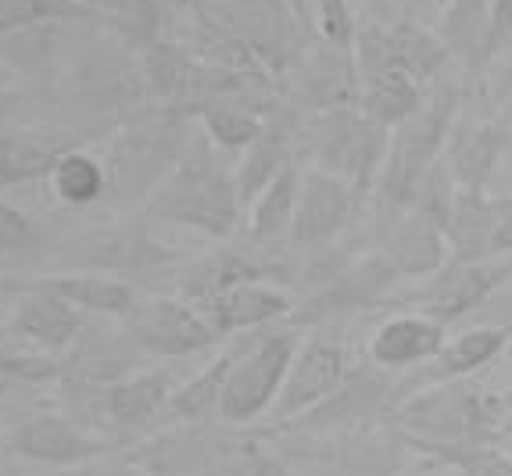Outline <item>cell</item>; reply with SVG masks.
Wrapping results in <instances>:
<instances>
[{"label":"cell","mask_w":512,"mask_h":476,"mask_svg":"<svg viewBox=\"0 0 512 476\" xmlns=\"http://www.w3.org/2000/svg\"><path fill=\"white\" fill-rule=\"evenodd\" d=\"M512 283V255L480 258V262H448L427 276L398 290L394 301L405 305V312H419L437 319L441 326L462 323L466 315L480 312L498 298V290Z\"/></svg>","instance_id":"obj_7"},{"label":"cell","mask_w":512,"mask_h":476,"mask_svg":"<svg viewBox=\"0 0 512 476\" xmlns=\"http://www.w3.org/2000/svg\"><path fill=\"white\" fill-rule=\"evenodd\" d=\"M190 140V115L180 108H151L144 115L122 126L108 154V179L111 194L122 201H140L158 190L172 165L180 162L183 147Z\"/></svg>","instance_id":"obj_5"},{"label":"cell","mask_w":512,"mask_h":476,"mask_svg":"<svg viewBox=\"0 0 512 476\" xmlns=\"http://www.w3.org/2000/svg\"><path fill=\"white\" fill-rule=\"evenodd\" d=\"M512 255V194L491 190V233H487V258Z\"/></svg>","instance_id":"obj_39"},{"label":"cell","mask_w":512,"mask_h":476,"mask_svg":"<svg viewBox=\"0 0 512 476\" xmlns=\"http://www.w3.org/2000/svg\"><path fill=\"white\" fill-rule=\"evenodd\" d=\"M237 355H240V337H233V340H226V348L215 351V358L201 369V373L183 380L169 401L165 423H201V419H219L222 387H226V376H230Z\"/></svg>","instance_id":"obj_31"},{"label":"cell","mask_w":512,"mask_h":476,"mask_svg":"<svg viewBox=\"0 0 512 476\" xmlns=\"http://www.w3.org/2000/svg\"><path fill=\"white\" fill-rule=\"evenodd\" d=\"M147 476H291L269 426L165 423L122 451Z\"/></svg>","instance_id":"obj_1"},{"label":"cell","mask_w":512,"mask_h":476,"mask_svg":"<svg viewBox=\"0 0 512 476\" xmlns=\"http://www.w3.org/2000/svg\"><path fill=\"white\" fill-rule=\"evenodd\" d=\"M391 151V129L376 126L359 104H341L301 115L298 162L344 179L362 194H373Z\"/></svg>","instance_id":"obj_4"},{"label":"cell","mask_w":512,"mask_h":476,"mask_svg":"<svg viewBox=\"0 0 512 476\" xmlns=\"http://www.w3.org/2000/svg\"><path fill=\"white\" fill-rule=\"evenodd\" d=\"M115 323L122 326V333L140 355L158 358V362L205 355L215 344H222L212 326L205 323V315L176 294H140L137 305Z\"/></svg>","instance_id":"obj_10"},{"label":"cell","mask_w":512,"mask_h":476,"mask_svg":"<svg viewBox=\"0 0 512 476\" xmlns=\"http://www.w3.org/2000/svg\"><path fill=\"white\" fill-rule=\"evenodd\" d=\"M316 29L323 43H330L337 51H351L359 18L351 15L348 0H316Z\"/></svg>","instance_id":"obj_37"},{"label":"cell","mask_w":512,"mask_h":476,"mask_svg":"<svg viewBox=\"0 0 512 476\" xmlns=\"http://www.w3.org/2000/svg\"><path fill=\"white\" fill-rule=\"evenodd\" d=\"M273 111H258L255 104H248V97L240 90V94L208 97L205 104L194 108V119H197V126H201V133H205L222 154H233V158H237V154L262 133L265 119H269Z\"/></svg>","instance_id":"obj_30"},{"label":"cell","mask_w":512,"mask_h":476,"mask_svg":"<svg viewBox=\"0 0 512 476\" xmlns=\"http://www.w3.org/2000/svg\"><path fill=\"white\" fill-rule=\"evenodd\" d=\"M394 383L398 376L376 369L369 358H359L348 380L312 412L301 419H291L283 426H269L276 437H301V441H323V437H341L359 430V426L380 423L394 408Z\"/></svg>","instance_id":"obj_8"},{"label":"cell","mask_w":512,"mask_h":476,"mask_svg":"<svg viewBox=\"0 0 512 476\" xmlns=\"http://www.w3.org/2000/svg\"><path fill=\"white\" fill-rule=\"evenodd\" d=\"M76 247H79L76 258L79 265H86V272H101V276H115V280L147 276V272H158L176 262V255H172L169 247L158 244L137 222L97 230L79 240Z\"/></svg>","instance_id":"obj_21"},{"label":"cell","mask_w":512,"mask_h":476,"mask_svg":"<svg viewBox=\"0 0 512 476\" xmlns=\"http://www.w3.org/2000/svg\"><path fill=\"white\" fill-rule=\"evenodd\" d=\"M294 308H298V298L291 290H283L276 280H240L233 287L219 290L205 305H197V312L205 315V323L215 330V337L233 340L240 333L269 330L280 319L291 323Z\"/></svg>","instance_id":"obj_16"},{"label":"cell","mask_w":512,"mask_h":476,"mask_svg":"<svg viewBox=\"0 0 512 476\" xmlns=\"http://www.w3.org/2000/svg\"><path fill=\"white\" fill-rule=\"evenodd\" d=\"M51 18H90L79 0H0V36Z\"/></svg>","instance_id":"obj_34"},{"label":"cell","mask_w":512,"mask_h":476,"mask_svg":"<svg viewBox=\"0 0 512 476\" xmlns=\"http://www.w3.org/2000/svg\"><path fill=\"white\" fill-rule=\"evenodd\" d=\"M427 101V86L412 79L402 68H384V72H373V76L359 79V104L376 126L384 129H402L405 122L416 115Z\"/></svg>","instance_id":"obj_28"},{"label":"cell","mask_w":512,"mask_h":476,"mask_svg":"<svg viewBox=\"0 0 512 476\" xmlns=\"http://www.w3.org/2000/svg\"><path fill=\"white\" fill-rule=\"evenodd\" d=\"M176 387H180L176 376L162 366L140 369V373L126 376V380L111 383L108 387L111 434L119 437L126 448L129 444H137L140 437H147V430L154 426V419H165Z\"/></svg>","instance_id":"obj_23"},{"label":"cell","mask_w":512,"mask_h":476,"mask_svg":"<svg viewBox=\"0 0 512 476\" xmlns=\"http://www.w3.org/2000/svg\"><path fill=\"white\" fill-rule=\"evenodd\" d=\"M26 290L54 294L69 301L72 308L101 319H122L129 308L137 305L140 290L129 280L101 276V272H58V276H26V280H0V298H15Z\"/></svg>","instance_id":"obj_20"},{"label":"cell","mask_w":512,"mask_h":476,"mask_svg":"<svg viewBox=\"0 0 512 476\" xmlns=\"http://www.w3.org/2000/svg\"><path fill=\"white\" fill-rule=\"evenodd\" d=\"M43 247V237L36 230V222L29 219L22 208L4 197L0 190V258H11V255H33Z\"/></svg>","instance_id":"obj_36"},{"label":"cell","mask_w":512,"mask_h":476,"mask_svg":"<svg viewBox=\"0 0 512 476\" xmlns=\"http://www.w3.org/2000/svg\"><path fill=\"white\" fill-rule=\"evenodd\" d=\"M301 115L291 104V108H276L269 119H265L262 133L251 140L244 151L237 154V162H233V179H237V197H240V208L248 212L255 197L262 194L276 176L291 162H298V126H301Z\"/></svg>","instance_id":"obj_19"},{"label":"cell","mask_w":512,"mask_h":476,"mask_svg":"<svg viewBox=\"0 0 512 476\" xmlns=\"http://www.w3.org/2000/svg\"><path fill=\"white\" fill-rule=\"evenodd\" d=\"M387 423L402 434L412 455L437 459L466 444H495L502 423V398L473 380L437 383L402 398L387 412Z\"/></svg>","instance_id":"obj_3"},{"label":"cell","mask_w":512,"mask_h":476,"mask_svg":"<svg viewBox=\"0 0 512 476\" xmlns=\"http://www.w3.org/2000/svg\"><path fill=\"white\" fill-rule=\"evenodd\" d=\"M0 451L8 459L33 462L43 469H69L104 459V455H119V451H126V444L86 430L65 412H36V416L11 426L0 441Z\"/></svg>","instance_id":"obj_13"},{"label":"cell","mask_w":512,"mask_h":476,"mask_svg":"<svg viewBox=\"0 0 512 476\" xmlns=\"http://www.w3.org/2000/svg\"><path fill=\"white\" fill-rule=\"evenodd\" d=\"M512 47V0H491L487 11V47H484V68L491 72L495 61Z\"/></svg>","instance_id":"obj_38"},{"label":"cell","mask_w":512,"mask_h":476,"mask_svg":"<svg viewBox=\"0 0 512 476\" xmlns=\"http://www.w3.org/2000/svg\"><path fill=\"white\" fill-rule=\"evenodd\" d=\"M444 340H448V326H441L430 315L394 312L391 319H384L369 333L366 358L384 373L405 376L412 369L427 366L430 358L444 348Z\"/></svg>","instance_id":"obj_22"},{"label":"cell","mask_w":512,"mask_h":476,"mask_svg":"<svg viewBox=\"0 0 512 476\" xmlns=\"http://www.w3.org/2000/svg\"><path fill=\"white\" fill-rule=\"evenodd\" d=\"M351 58L359 68V79L384 72V68H402L423 86L437 83L444 76V68L455 65L441 36L434 29L419 26L412 15H398L391 22H376V18L359 22Z\"/></svg>","instance_id":"obj_9"},{"label":"cell","mask_w":512,"mask_h":476,"mask_svg":"<svg viewBox=\"0 0 512 476\" xmlns=\"http://www.w3.org/2000/svg\"><path fill=\"white\" fill-rule=\"evenodd\" d=\"M362 215H369V197L362 190L330 176V172L305 165L301 169V194L287 244L298 255H326L348 233L351 222L362 219Z\"/></svg>","instance_id":"obj_12"},{"label":"cell","mask_w":512,"mask_h":476,"mask_svg":"<svg viewBox=\"0 0 512 476\" xmlns=\"http://www.w3.org/2000/svg\"><path fill=\"white\" fill-rule=\"evenodd\" d=\"M512 337L509 323H484L462 330L459 337H448L444 348L430 358L427 366L412 369V373L398 376L394 383V405L416 391H427L437 383H455V380H473L480 369H487L491 362L505 355V344Z\"/></svg>","instance_id":"obj_15"},{"label":"cell","mask_w":512,"mask_h":476,"mask_svg":"<svg viewBox=\"0 0 512 476\" xmlns=\"http://www.w3.org/2000/svg\"><path fill=\"white\" fill-rule=\"evenodd\" d=\"M373 247L384 251V258L394 265V272L402 276V283H419L434 276L441 265L452 262V244L448 233L437 222L423 219V215L409 212L384 240H376Z\"/></svg>","instance_id":"obj_25"},{"label":"cell","mask_w":512,"mask_h":476,"mask_svg":"<svg viewBox=\"0 0 512 476\" xmlns=\"http://www.w3.org/2000/svg\"><path fill=\"white\" fill-rule=\"evenodd\" d=\"M308 451H283L287 466L305 462L316 469V476H398L416 455L402 441L387 419L351 430L341 437H323V441H305Z\"/></svg>","instance_id":"obj_11"},{"label":"cell","mask_w":512,"mask_h":476,"mask_svg":"<svg viewBox=\"0 0 512 476\" xmlns=\"http://www.w3.org/2000/svg\"><path fill=\"white\" fill-rule=\"evenodd\" d=\"M398 476H459V473H455L448 462H437V459H427V455H416V459H412Z\"/></svg>","instance_id":"obj_41"},{"label":"cell","mask_w":512,"mask_h":476,"mask_svg":"<svg viewBox=\"0 0 512 476\" xmlns=\"http://www.w3.org/2000/svg\"><path fill=\"white\" fill-rule=\"evenodd\" d=\"M4 387H8V383H4V380H0V394H4Z\"/></svg>","instance_id":"obj_44"},{"label":"cell","mask_w":512,"mask_h":476,"mask_svg":"<svg viewBox=\"0 0 512 476\" xmlns=\"http://www.w3.org/2000/svg\"><path fill=\"white\" fill-rule=\"evenodd\" d=\"M226 158L230 154H222L201 129L190 133L180 162L147 197L144 215L187 226L212 240H230L244 222V208L237 197L233 162Z\"/></svg>","instance_id":"obj_2"},{"label":"cell","mask_w":512,"mask_h":476,"mask_svg":"<svg viewBox=\"0 0 512 476\" xmlns=\"http://www.w3.org/2000/svg\"><path fill=\"white\" fill-rule=\"evenodd\" d=\"M301 337L305 333L298 326L265 330L258 337L240 333V355L226 376V387H222L219 419L237 426L265 423L283 391V380H287V369H291Z\"/></svg>","instance_id":"obj_6"},{"label":"cell","mask_w":512,"mask_h":476,"mask_svg":"<svg viewBox=\"0 0 512 476\" xmlns=\"http://www.w3.org/2000/svg\"><path fill=\"white\" fill-rule=\"evenodd\" d=\"M301 169H305L301 162L287 165L244 212V233L255 247H276L291 237L294 208L301 194Z\"/></svg>","instance_id":"obj_29"},{"label":"cell","mask_w":512,"mask_h":476,"mask_svg":"<svg viewBox=\"0 0 512 476\" xmlns=\"http://www.w3.org/2000/svg\"><path fill=\"white\" fill-rule=\"evenodd\" d=\"M512 151V122L502 111H491L487 119L462 122L455 126L444 165L452 172L459 194H487L502 169L505 154Z\"/></svg>","instance_id":"obj_17"},{"label":"cell","mask_w":512,"mask_h":476,"mask_svg":"<svg viewBox=\"0 0 512 476\" xmlns=\"http://www.w3.org/2000/svg\"><path fill=\"white\" fill-rule=\"evenodd\" d=\"M487 11H491V0H448L434 29L444 47H448V54H452V61L462 65L470 83H480L487 76Z\"/></svg>","instance_id":"obj_27"},{"label":"cell","mask_w":512,"mask_h":476,"mask_svg":"<svg viewBox=\"0 0 512 476\" xmlns=\"http://www.w3.org/2000/svg\"><path fill=\"white\" fill-rule=\"evenodd\" d=\"M86 330H90V315L40 290L15 294L11 315L0 323V337L36 351H51V355H69Z\"/></svg>","instance_id":"obj_18"},{"label":"cell","mask_w":512,"mask_h":476,"mask_svg":"<svg viewBox=\"0 0 512 476\" xmlns=\"http://www.w3.org/2000/svg\"><path fill=\"white\" fill-rule=\"evenodd\" d=\"M437 462H448L459 476H512V455L498 444H466L437 455Z\"/></svg>","instance_id":"obj_35"},{"label":"cell","mask_w":512,"mask_h":476,"mask_svg":"<svg viewBox=\"0 0 512 476\" xmlns=\"http://www.w3.org/2000/svg\"><path fill=\"white\" fill-rule=\"evenodd\" d=\"M355 362L359 358L351 355V348L341 337H330V333H308V337H301L291 369H287V380H283V391L276 398L269 419H265V426L276 430V426L301 419L305 412L323 405L348 380Z\"/></svg>","instance_id":"obj_14"},{"label":"cell","mask_w":512,"mask_h":476,"mask_svg":"<svg viewBox=\"0 0 512 476\" xmlns=\"http://www.w3.org/2000/svg\"><path fill=\"white\" fill-rule=\"evenodd\" d=\"M491 190H502V194H512V151L505 154L502 169H498L495 183H491Z\"/></svg>","instance_id":"obj_42"},{"label":"cell","mask_w":512,"mask_h":476,"mask_svg":"<svg viewBox=\"0 0 512 476\" xmlns=\"http://www.w3.org/2000/svg\"><path fill=\"white\" fill-rule=\"evenodd\" d=\"M90 133L76 129H29V133H0V190L26 187L47 179L61 154L83 147Z\"/></svg>","instance_id":"obj_24"},{"label":"cell","mask_w":512,"mask_h":476,"mask_svg":"<svg viewBox=\"0 0 512 476\" xmlns=\"http://www.w3.org/2000/svg\"><path fill=\"white\" fill-rule=\"evenodd\" d=\"M144 369V355H140L129 337L119 330H90L79 337L76 348L65 355V376L61 380H79L94 383V387H111V383L126 380V376Z\"/></svg>","instance_id":"obj_26"},{"label":"cell","mask_w":512,"mask_h":476,"mask_svg":"<svg viewBox=\"0 0 512 476\" xmlns=\"http://www.w3.org/2000/svg\"><path fill=\"white\" fill-rule=\"evenodd\" d=\"M4 119H8V104H4V97H0V129H4Z\"/></svg>","instance_id":"obj_43"},{"label":"cell","mask_w":512,"mask_h":476,"mask_svg":"<svg viewBox=\"0 0 512 476\" xmlns=\"http://www.w3.org/2000/svg\"><path fill=\"white\" fill-rule=\"evenodd\" d=\"M90 18H101L111 33L126 47H137L140 54L162 40V11L158 0H79Z\"/></svg>","instance_id":"obj_33"},{"label":"cell","mask_w":512,"mask_h":476,"mask_svg":"<svg viewBox=\"0 0 512 476\" xmlns=\"http://www.w3.org/2000/svg\"><path fill=\"white\" fill-rule=\"evenodd\" d=\"M47 187H51L54 201L65 204V208H90V204L104 201L111 190L108 162L76 147V151L58 158V165L47 176Z\"/></svg>","instance_id":"obj_32"},{"label":"cell","mask_w":512,"mask_h":476,"mask_svg":"<svg viewBox=\"0 0 512 476\" xmlns=\"http://www.w3.org/2000/svg\"><path fill=\"white\" fill-rule=\"evenodd\" d=\"M43 476H147L140 466L126 459V455H104V459L83 462V466H69V469H47Z\"/></svg>","instance_id":"obj_40"}]
</instances>
